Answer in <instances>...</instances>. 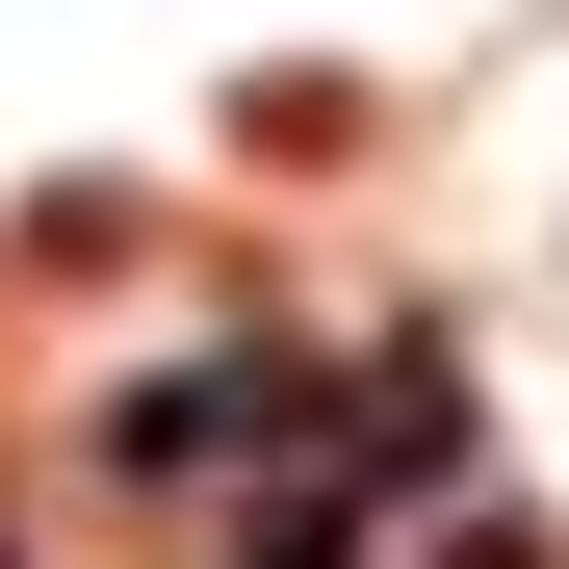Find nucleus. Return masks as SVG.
<instances>
[{
  "label": "nucleus",
  "mask_w": 569,
  "mask_h": 569,
  "mask_svg": "<svg viewBox=\"0 0 569 569\" xmlns=\"http://www.w3.org/2000/svg\"><path fill=\"white\" fill-rule=\"evenodd\" d=\"M466 569H543V543H518V518H466Z\"/></svg>",
  "instance_id": "nucleus-1"
}]
</instances>
